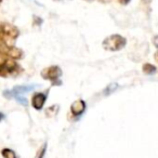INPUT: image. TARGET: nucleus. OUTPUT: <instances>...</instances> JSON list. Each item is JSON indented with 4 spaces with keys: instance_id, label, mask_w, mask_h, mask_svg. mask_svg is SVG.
<instances>
[{
    "instance_id": "obj_8",
    "label": "nucleus",
    "mask_w": 158,
    "mask_h": 158,
    "mask_svg": "<svg viewBox=\"0 0 158 158\" xmlns=\"http://www.w3.org/2000/svg\"><path fill=\"white\" fill-rule=\"evenodd\" d=\"M86 102L84 100H76L70 105V113H72L73 116H81L86 110Z\"/></svg>"
},
{
    "instance_id": "obj_17",
    "label": "nucleus",
    "mask_w": 158,
    "mask_h": 158,
    "mask_svg": "<svg viewBox=\"0 0 158 158\" xmlns=\"http://www.w3.org/2000/svg\"><path fill=\"white\" fill-rule=\"evenodd\" d=\"M3 117H5V116H3V114H1V113H0V123H1V120L3 119Z\"/></svg>"
},
{
    "instance_id": "obj_11",
    "label": "nucleus",
    "mask_w": 158,
    "mask_h": 158,
    "mask_svg": "<svg viewBox=\"0 0 158 158\" xmlns=\"http://www.w3.org/2000/svg\"><path fill=\"white\" fill-rule=\"evenodd\" d=\"M59 108H60V106L57 105V104L50 106V107H48V108L46 110V115H47L48 117H53V116H55V115L57 114V112H59Z\"/></svg>"
},
{
    "instance_id": "obj_3",
    "label": "nucleus",
    "mask_w": 158,
    "mask_h": 158,
    "mask_svg": "<svg viewBox=\"0 0 158 158\" xmlns=\"http://www.w3.org/2000/svg\"><path fill=\"white\" fill-rule=\"evenodd\" d=\"M126 44H127V39L123 36L117 35V34L108 36L102 42L104 50L110 51V52H116V51L121 50L125 48Z\"/></svg>"
},
{
    "instance_id": "obj_12",
    "label": "nucleus",
    "mask_w": 158,
    "mask_h": 158,
    "mask_svg": "<svg viewBox=\"0 0 158 158\" xmlns=\"http://www.w3.org/2000/svg\"><path fill=\"white\" fill-rule=\"evenodd\" d=\"M118 88V85L117 84H110V85H108L107 87H106L105 89H104V91H103V93H104V95H110V94H112L113 92H114L116 89Z\"/></svg>"
},
{
    "instance_id": "obj_5",
    "label": "nucleus",
    "mask_w": 158,
    "mask_h": 158,
    "mask_svg": "<svg viewBox=\"0 0 158 158\" xmlns=\"http://www.w3.org/2000/svg\"><path fill=\"white\" fill-rule=\"evenodd\" d=\"M38 87V85H26V86H16L12 90H5L2 92L3 98L6 99H15L19 95H23L26 92H31Z\"/></svg>"
},
{
    "instance_id": "obj_6",
    "label": "nucleus",
    "mask_w": 158,
    "mask_h": 158,
    "mask_svg": "<svg viewBox=\"0 0 158 158\" xmlns=\"http://www.w3.org/2000/svg\"><path fill=\"white\" fill-rule=\"evenodd\" d=\"M0 56H6L12 60H20L23 57V51L14 46L0 44Z\"/></svg>"
},
{
    "instance_id": "obj_14",
    "label": "nucleus",
    "mask_w": 158,
    "mask_h": 158,
    "mask_svg": "<svg viewBox=\"0 0 158 158\" xmlns=\"http://www.w3.org/2000/svg\"><path fill=\"white\" fill-rule=\"evenodd\" d=\"M130 1H131V0H118V2L120 3V5H123V6H127Z\"/></svg>"
},
{
    "instance_id": "obj_13",
    "label": "nucleus",
    "mask_w": 158,
    "mask_h": 158,
    "mask_svg": "<svg viewBox=\"0 0 158 158\" xmlns=\"http://www.w3.org/2000/svg\"><path fill=\"white\" fill-rule=\"evenodd\" d=\"M47 146H48V143H44V146H41V148L38 151L37 155H36V158H44V154H46V151H47Z\"/></svg>"
},
{
    "instance_id": "obj_15",
    "label": "nucleus",
    "mask_w": 158,
    "mask_h": 158,
    "mask_svg": "<svg viewBox=\"0 0 158 158\" xmlns=\"http://www.w3.org/2000/svg\"><path fill=\"white\" fill-rule=\"evenodd\" d=\"M153 42H154V46H155L156 48H158V36H155V37H154Z\"/></svg>"
},
{
    "instance_id": "obj_1",
    "label": "nucleus",
    "mask_w": 158,
    "mask_h": 158,
    "mask_svg": "<svg viewBox=\"0 0 158 158\" xmlns=\"http://www.w3.org/2000/svg\"><path fill=\"white\" fill-rule=\"evenodd\" d=\"M20 36V31L14 25L7 22H0V44L14 46Z\"/></svg>"
},
{
    "instance_id": "obj_9",
    "label": "nucleus",
    "mask_w": 158,
    "mask_h": 158,
    "mask_svg": "<svg viewBox=\"0 0 158 158\" xmlns=\"http://www.w3.org/2000/svg\"><path fill=\"white\" fill-rule=\"evenodd\" d=\"M1 156L3 158H18L15 152L11 148H2L1 149Z\"/></svg>"
},
{
    "instance_id": "obj_16",
    "label": "nucleus",
    "mask_w": 158,
    "mask_h": 158,
    "mask_svg": "<svg viewBox=\"0 0 158 158\" xmlns=\"http://www.w3.org/2000/svg\"><path fill=\"white\" fill-rule=\"evenodd\" d=\"M154 59H155V61H156V62H157V63H158V51H157V52L155 53V54H154Z\"/></svg>"
},
{
    "instance_id": "obj_4",
    "label": "nucleus",
    "mask_w": 158,
    "mask_h": 158,
    "mask_svg": "<svg viewBox=\"0 0 158 158\" xmlns=\"http://www.w3.org/2000/svg\"><path fill=\"white\" fill-rule=\"evenodd\" d=\"M40 74H41V77L44 80H49V81L52 82V86H60L61 85L60 78L62 76V69L60 66H49V67L44 68Z\"/></svg>"
},
{
    "instance_id": "obj_19",
    "label": "nucleus",
    "mask_w": 158,
    "mask_h": 158,
    "mask_svg": "<svg viewBox=\"0 0 158 158\" xmlns=\"http://www.w3.org/2000/svg\"><path fill=\"white\" fill-rule=\"evenodd\" d=\"M54 1H63V0H54Z\"/></svg>"
},
{
    "instance_id": "obj_2",
    "label": "nucleus",
    "mask_w": 158,
    "mask_h": 158,
    "mask_svg": "<svg viewBox=\"0 0 158 158\" xmlns=\"http://www.w3.org/2000/svg\"><path fill=\"white\" fill-rule=\"evenodd\" d=\"M23 72L22 67L16 63L15 60L6 56H0V77H16Z\"/></svg>"
},
{
    "instance_id": "obj_10",
    "label": "nucleus",
    "mask_w": 158,
    "mask_h": 158,
    "mask_svg": "<svg viewBox=\"0 0 158 158\" xmlns=\"http://www.w3.org/2000/svg\"><path fill=\"white\" fill-rule=\"evenodd\" d=\"M142 69H143V73L146 74V75H153V74H155L156 70H157L155 66L152 65V64H149V63L144 64L143 67H142Z\"/></svg>"
},
{
    "instance_id": "obj_18",
    "label": "nucleus",
    "mask_w": 158,
    "mask_h": 158,
    "mask_svg": "<svg viewBox=\"0 0 158 158\" xmlns=\"http://www.w3.org/2000/svg\"><path fill=\"white\" fill-rule=\"evenodd\" d=\"M84 1H92V0H84Z\"/></svg>"
},
{
    "instance_id": "obj_20",
    "label": "nucleus",
    "mask_w": 158,
    "mask_h": 158,
    "mask_svg": "<svg viewBox=\"0 0 158 158\" xmlns=\"http://www.w3.org/2000/svg\"><path fill=\"white\" fill-rule=\"evenodd\" d=\"M1 1H2V0H0V3H1Z\"/></svg>"
},
{
    "instance_id": "obj_7",
    "label": "nucleus",
    "mask_w": 158,
    "mask_h": 158,
    "mask_svg": "<svg viewBox=\"0 0 158 158\" xmlns=\"http://www.w3.org/2000/svg\"><path fill=\"white\" fill-rule=\"evenodd\" d=\"M48 92L49 90H47L44 92H37L33 95V98H31V106L35 110H42V107H44V103L47 101V98H48Z\"/></svg>"
}]
</instances>
